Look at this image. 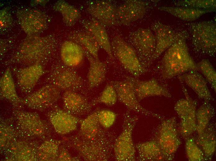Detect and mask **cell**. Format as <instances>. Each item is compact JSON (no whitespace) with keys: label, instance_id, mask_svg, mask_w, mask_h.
<instances>
[{"label":"cell","instance_id":"6da1fadb","mask_svg":"<svg viewBox=\"0 0 216 161\" xmlns=\"http://www.w3.org/2000/svg\"><path fill=\"white\" fill-rule=\"evenodd\" d=\"M56 41L53 35L42 37L28 36L20 43L16 51L7 62L29 66L47 62L54 52Z\"/></svg>","mask_w":216,"mask_h":161},{"label":"cell","instance_id":"7a4b0ae2","mask_svg":"<svg viewBox=\"0 0 216 161\" xmlns=\"http://www.w3.org/2000/svg\"><path fill=\"white\" fill-rule=\"evenodd\" d=\"M117 137L112 132L97 138L82 140L71 136L62 141L66 147L75 150L78 156L87 161H107L113 154V147Z\"/></svg>","mask_w":216,"mask_h":161},{"label":"cell","instance_id":"3957f363","mask_svg":"<svg viewBox=\"0 0 216 161\" xmlns=\"http://www.w3.org/2000/svg\"><path fill=\"white\" fill-rule=\"evenodd\" d=\"M187 36L178 40L167 50L160 66L163 78L168 79L191 71H198L186 42Z\"/></svg>","mask_w":216,"mask_h":161},{"label":"cell","instance_id":"277c9868","mask_svg":"<svg viewBox=\"0 0 216 161\" xmlns=\"http://www.w3.org/2000/svg\"><path fill=\"white\" fill-rule=\"evenodd\" d=\"M13 115L20 138L30 140L49 139L52 133L51 124L42 119L37 112L14 109Z\"/></svg>","mask_w":216,"mask_h":161},{"label":"cell","instance_id":"5b68a950","mask_svg":"<svg viewBox=\"0 0 216 161\" xmlns=\"http://www.w3.org/2000/svg\"><path fill=\"white\" fill-rule=\"evenodd\" d=\"M180 136L175 117L161 120L152 139L159 146L164 161L173 160L175 154L182 143Z\"/></svg>","mask_w":216,"mask_h":161},{"label":"cell","instance_id":"8992f818","mask_svg":"<svg viewBox=\"0 0 216 161\" xmlns=\"http://www.w3.org/2000/svg\"><path fill=\"white\" fill-rule=\"evenodd\" d=\"M195 50L212 57L216 52V24L213 20L187 23Z\"/></svg>","mask_w":216,"mask_h":161},{"label":"cell","instance_id":"52a82bcc","mask_svg":"<svg viewBox=\"0 0 216 161\" xmlns=\"http://www.w3.org/2000/svg\"><path fill=\"white\" fill-rule=\"evenodd\" d=\"M137 120V116L132 115L128 110L124 115L122 131L116 137L114 145L113 154L116 161L136 160V149L133 133Z\"/></svg>","mask_w":216,"mask_h":161},{"label":"cell","instance_id":"ba28073f","mask_svg":"<svg viewBox=\"0 0 216 161\" xmlns=\"http://www.w3.org/2000/svg\"><path fill=\"white\" fill-rule=\"evenodd\" d=\"M111 46L114 57L132 76L137 78L147 72L148 68L142 64L134 49L120 36L114 37Z\"/></svg>","mask_w":216,"mask_h":161},{"label":"cell","instance_id":"9c48e42d","mask_svg":"<svg viewBox=\"0 0 216 161\" xmlns=\"http://www.w3.org/2000/svg\"><path fill=\"white\" fill-rule=\"evenodd\" d=\"M180 82L185 98L176 102L174 109L180 119L178 127L180 135L186 139L196 131L197 102L190 96L182 82Z\"/></svg>","mask_w":216,"mask_h":161},{"label":"cell","instance_id":"30bf717a","mask_svg":"<svg viewBox=\"0 0 216 161\" xmlns=\"http://www.w3.org/2000/svg\"><path fill=\"white\" fill-rule=\"evenodd\" d=\"M129 39L140 61L148 68L152 63V58L156 45L155 37L151 30L149 28H139L130 34Z\"/></svg>","mask_w":216,"mask_h":161},{"label":"cell","instance_id":"8fae6325","mask_svg":"<svg viewBox=\"0 0 216 161\" xmlns=\"http://www.w3.org/2000/svg\"><path fill=\"white\" fill-rule=\"evenodd\" d=\"M47 83L52 84L61 91L80 90L84 85L82 78L74 69L66 65L58 64L53 67L47 77Z\"/></svg>","mask_w":216,"mask_h":161},{"label":"cell","instance_id":"7c38bea8","mask_svg":"<svg viewBox=\"0 0 216 161\" xmlns=\"http://www.w3.org/2000/svg\"><path fill=\"white\" fill-rule=\"evenodd\" d=\"M109 83L115 88L118 100L126 107L127 110L155 117L160 120L164 118L163 116L146 109L140 104L136 95L133 84L127 77L124 80L111 81Z\"/></svg>","mask_w":216,"mask_h":161},{"label":"cell","instance_id":"4fadbf2b","mask_svg":"<svg viewBox=\"0 0 216 161\" xmlns=\"http://www.w3.org/2000/svg\"><path fill=\"white\" fill-rule=\"evenodd\" d=\"M61 90L49 83L21 98V103L29 108L43 111L52 107L61 97Z\"/></svg>","mask_w":216,"mask_h":161},{"label":"cell","instance_id":"5bb4252c","mask_svg":"<svg viewBox=\"0 0 216 161\" xmlns=\"http://www.w3.org/2000/svg\"><path fill=\"white\" fill-rule=\"evenodd\" d=\"M40 144L38 140L19 138L12 142L2 154L9 161H37V152Z\"/></svg>","mask_w":216,"mask_h":161},{"label":"cell","instance_id":"9a60e30c","mask_svg":"<svg viewBox=\"0 0 216 161\" xmlns=\"http://www.w3.org/2000/svg\"><path fill=\"white\" fill-rule=\"evenodd\" d=\"M16 14L19 24L28 36L37 35L47 26V16L40 10L25 8L18 10Z\"/></svg>","mask_w":216,"mask_h":161},{"label":"cell","instance_id":"2e32d148","mask_svg":"<svg viewBox=\"0 0 216 161\" xmlns=\"http://www.w3.org/2000/svg\"><path fill=\"white\" fill-rule=\"evenodd\" d=\"M151 28L155 33L156 41L155 49L152 58V62L179 39L188 36L187 33L185 31L176 32L169 26L159 21L153 23Z\"/></svg>","mask_w":216,"mask_h":161},{"label":"cell","instance_id":"e0dca14e","mask_svg":"<svg viewBox=\"0 0 216 161\" xmlns=\"http://www.w3.org/2000/svg\"><path fill=\"white\" fill-rule=\"evenodd\" d=\"M52 107L47 113V117L56 132L59 135H64L75 130L83 120L57 106Z\"/></svg>","mask_w":216,"mask_h":161},{"label":"cell","instance_id":"ac0fdd59","mask_svg":"<svg viewBox=\"0 0 216 161\" xmlns=\"http://www.w3.org/2000/svg\"><path fill=\"white\" fill-rule=\"evenodd\" d=\"M117 7L109 0L89 1L86 10L92 18L105 27L118 25Z\"/></svg>","mask_w":216,"mask_h":161},{"label":"cell","instance_id":"d6986e66","mask_svg":"<svg viewBox=\"0 0 216 161\" xmlns=\"http://www.w3.org/2000/svg\"><path fill=\"white\" fill-rule=\"evenodd\" d=\"M149 3L140 0H128L117 7L118 25H127L143 18Z\"/></svg>","mask_w":216,"mask_h":161},{"label":"cell","instance_id":"ffe728a7","mask_svg":"<svg viewBox=\"0 0 216 161\" xmlns=\"http://www.w3.org/2000/svg\"><path fill=\"white\" fill-rule=\"evenodd\" d=\"M17 86L21 92L29 94L45 73L43 65L35 64L13 70Z\"/></svg>","mask_w":216,"mask_h":161},{"label":"cell","instance_id":"44dd1931","mask_svg":"<svg viewBox=\"0 0 216 161\" xmlns=\"http://www.w3.org/2000/svg\"><path fill=\"white\" fill-rule=\"evenodd\" d=\"M132 82L137 98L139 102L150 97L159 96L170 98L169 90L154 78L142 80L133 76H127Z\"/></svg>","mask_w":216,"mask_h":161},{"label":"cell","instance_id":"7402d4cb","mask_svg":"<svg viewBox=\"0 0 216 161\" xmlns=\"http://www.w3.org/2000/svg\"><path fill=\"white\" fill-rule=\"evenodd\" d=\"M62 98L64 110L76 116L88 114L92 107L86 97L76 91H64Z\"/></svg>","mask_w":216,"mask_h":161},{"label":"cell","instance_id":"603a6c76","mask_svg":"<svg viewBox=\"0 0 216 161\" xmlns=\"http://www.w3.org/2000/svg\"><path fill=\"white\" fill-rule=\"evenodd\" d=\"M178 77L180 81L185 83L196 93L198 98L209 102L214 100L208 88L206 80L197 71H190Z\"/></svg>","mask_w":216,"mask_h":161},{"label":"cell","instance_id":"cb8c5ba5","mask_svg":"<svg viewBox=\"0 0 216 161\" xmlns=\"http://www.w3.org/2000/svg\"><path fill=\"white\" fill-rule=\"evenodd\" d=\"M82 24L96 39L100 47L107 53L110 59H114L109 38L105 27L95 19L83 20Z\"/></svg>","mask_w":216,"mask_h":161},{"label":"cell","instance_id":"d4e9b609","mask_svg":"<svg viewBox=\"0 0 216 161\" xmlns=\"http://www.w3.org/2000/svg\"><path fill=\"white\" fill-rule=\"evenodd\" d=\"M0 98L7 100L14 109H21V98L18 96L11 71L8 67L0 79Z\"/></svg>","mask_w":216,"mask_h":161},{"label":"cell","instance_id":"484cf974","mask_svg":"<svg viewBox=\"0 0 216 161\" xmlns=\"http://www.w3.org/2000/svg\"><path fill=\"white\" fill-rule=\"evenodd\" d=\"M83 48L85 56L88 59L89 67L87 75L88 89L90 90L102 83L105 80L106 73V64L94 58Z\"/></svg>","mask_w":216,"mask_h":161},{"label":"cell","instance_id":"4316f807","mask_svg":"<svg viewBox=\"0 0 216 161\" xmlns=\"http://www.w3.org/2000/svg\"><path fill=\"white\" fill-rule=\"evenodd\" d=\"M195 141L203 152L206 161L211 160L216 148L215 124L210 122L201 133L197 134Z\"/></svg>","mask_w":216,"mask_h":161},{"label":"cell","instance_id":"83f0119b","mask_svg":"<svg viewBox=\"0 0 216 161\" xmlns=\"http://www.w3.org/2000/svg\"><path fill=\"white\" fill-rule=\"evenodd\" d=\"M60 54L64 64L71 67L78 66L85 56L83 48L71 41H65L63 43Z\"/></svg>","mask_w":216,"mask_h":161},{"label":"cell","instance_id":"f1b7e54d","mask_svg":"<svg viewBox=\"0 0 216 161\" xmlns=\"http://www.w3.org/2000/svg\"><path fill=\"white\" fill-rule=\"evenodd\" d=\"M138 156L136 160L139 161H164L161 150L154 140L138 142L135 144Z\"/></svg>","mask_w":216,"mask_h":161},{"label":"cell","instance_id":"f546056e","mask_svg":"<svg viewBox=\"0 0 216 161\" xmlns=\"http://www.w3.org/2000/svg\"><path fill=\"white\" fill-rule=\"evenodd\" d=\"M68 37L86 49L94 58L99 59L98 52L100 46L94 37L89 33L76 30L71 32Z\"/></svg>","mask_w":216,"mask_h":161},{"label":"cell","instance_id":"4dcf8cb0","mask_svg":"<svg viewBox=\"0 0 216 161\" xmlns=\"http://www.w3.org/2000/svg\"><path fill=\"white\" fill-rule=\"evenodd\" d=\"M19 138L20 136L15 127L13 118L1 119L0 123V153L2 154L12 142Z\"/></svg>","mask_w":216,"mask_h":161},{"label":"cell","instance_id":"1f68e13d","mask_svg":"<svg viewBox=\"0 0 216 161\" xmlns=\"http://www.w3.org/2000/svg\"><path fill=\"white\" fill-rule=\"evenodd\" d=\"M158 9L166 12L180 19L187 21L195 20L206 13L215 11L179 7L162 6Z\"/></svg>","mask_w":216,"mask_h":161},{"label":"cell","instance_id":"d6a6232c","mask_svg":"<svg viewBox=\"0 0 216 161\" xmlns=\"http://www.w3.org/2000/svg\"><path fill=\"white\" fill-rule=\"evenodd\" d=\"M61 144V140L50 138L44 140L38 149V161H57L59 148Z\"/></svg>","mask_w":216,"mask_h":161},{"label":"cell","instance_id":"836d02e7","mask_svg":"<svg viewBox=\"0 0 216 161\" xmlns=\"http://www.w3.org/2000/svg\"><path fill=\"white\" fill-rule=\"evenodd\" d=\"M53 9L61 14L63 22L67 26L74 25L81 17V13L77 8L63 0L57 1Z\"/></svg>","mask_w":216,"mask_h":161},{"label":"cell","instance_id":"e575fe53","mask_svg":"<svg viewBox=\"0 0 216 161\" xmlns=\"http://www.w3.org/2000/svg\"><path fill=\"white\" fill-rule=\"evenodd\" d=\"M215 113V109L210 102L204 101L196 110V132L197 134L201 133L204 131Z\"/></svg>","mask_w":216,"mask_h":161},{"label":"cell","instance_id":"d590c367","mask_svg":"<svg viewBox=\"0 0 216 161\" xmlns=\"http://www.w3.org/2000/svg\"><path fill=\"white\" fill-rule=\"evenodd\" d=\"M118 100L116 91L113 86L109 83L105 87L100 95L91 102L92 106L103 103L108 106L114 105Z\"/></svg>","mask_w":216,"mask_h":161},{"label":"cell","instance_id":"8d00e7d4","mask_svg":"<svg viewBox=\"0 0 216 161\" xmlns=\"http://www.w3.org/2000/svg\"><path fill=\"white\" fill-rule=\"evenodd\" d=\"M216 0H184L173 2L177 7L215 11Z\"/></svg>","mask_w":216,"mask_h":161},{"label":"cell","instance_id":"74e56055","mask_svg":"<svg viewBox=\"0 0 216 161\" xmlns=\"http://www.w3.org/2000/svg\"><path fill=\"white\" fill-rule=\"evenodd\" d=\"M185 139V150L188 160L189 161H206L203 152L196 143L195 139L190 137Z\"/></svg>","mask_w":216,"mask_h":161},{"label":"cell","instance_id":"f35d334b","mask_svg":"<svg viewBox=\"0 0 216 161\" xmlns=\"http://www.w3.org/2000/svg\"><path fill=\"white\" fill-rule=\"evenodd\" d=\"M197 64L198 71L202 73L207 81L209 83L216 93V73L209 61L208 59H204Z\"/></svg>","mask_w":216,"mask_h":161},{"label":"cell","instance_id":"ab89813d","mask_svg":"<svg viewBox=\"0 0 216 161\" xmlns=\"http://www.w3.org/2000/svg\"><path fill=\"white\" fill-rule=\"evenodd\" d=\"M117 114L109 110L99 109L98 113V121L100 125L104 128L108 129L115 123Z\"/></svg>","mask_w":216,"mask_h":161},{"label":"cell","instance_id":"60d3db41","mask_svg":"<svg viewBox=\"0 0 216 161\" xmlns=\"http://www.w3.org/2000/svg\"><path fill=\"white\" fill-rule=\"evenodd\" d=\"M82 160L78 156H73L67 148L62 143L60 146L57 157V161H78Z\"/></svg>","mask_w":216,"mask_h":161},{"label":"cell","instance_id":"b9f144b4","mask_svg":"<svg viewBox=\"0 0 216 161\" xmlns=\"http://www.w3.org/2000/svg\"><path fill=\"white\" fill-rule=\"evenodd\" d=\"M13 18L9 11L3 8L0 12V28H7L11 25Z\"/></svg>","mask_w":216,"mask_h":161}]
</instances>
